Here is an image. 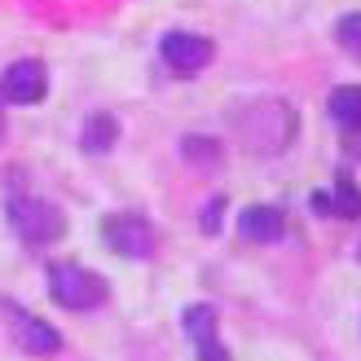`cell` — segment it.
<instances>
[{"mask_svg":"<svg viewBox=\"0 0 361 361\" xmlns=\"http://www.w3.org/2000/svg\"><path fill=\"white\" fill-rule=\"evenodd\" d=\"M0 313H5V322H9V335H13V344L23 348V353H31V357H53L62 348V335L49 326V322H40L35 313H27L18 300H0Z\"/></svg>","mask_w":361,"mask_h":361,"instance_id":"277c9868","label":"cell"},{"mask_svg":"<svg viewBox=\"0 0 361 361\" xmlns=\"http://www.w3.org/2000/svg\"><path fill=\"white\" fill-rule=\"evenodd\" d=\"M49 291L71 313H93V309H102V304L111 300V282L102 274H93V269L75 264V260H58L49 269Z\"/></svg>","mask_w":361,"mask_h":361,"instance_id":"3957f363","label":"cell"},{"mask_svg":"<svg viewBox=\"0 0 361 361\" xmlns=\"http://www.w3.org/2000/svg\"><path fill=\"white\" fill-rule=\"evenodd\" d=\"M221 216H225V198H212V203L203 207V221H198V225H203V233L221 229Z\"/></svg>","mask_w":361,"mask_h":361,"instance_id":"9a60e30c","label":"cell"},{"mask_svg":"<svg viewBox=\"0 0 361 361\" xmlns=\"http://www.w3.org/2000/svg\"><path fill=\"white\" fill-rule=\"evenodd\" d=\"M180 326L194 339L198 361H229V353L221 348V339H216V309L212 304H190L185 317H180Z\"/></svg>","mask_w":361,"mask_h":361,"instance_id":"ba28073f","label":"cell"},{"mask_svg":"<svg viewBox=\"0 0 361 361\" xmlns=\"http://www.w3.org/2000/svg\"><path fill=\"white\" fill-rule=\"evenodd\" d=\"M159 53H164L168 71H176V75H198V71L216 58V44L207 35H194V31H168Z\"/></svg>","mask_w":361,"mask_h":361,"instance_id":"8992f818","label":"cell"},{"mask_svg":"<svg viewBox=\"0 0 361 361\" xmlns=\"http://www.w3.org/2000/svg\"><path fill=\"white\" fill-rule=\"evenodd\" d=\"M326 111H331V119H335L344 133H361V84L335 88L331 102H326Z\"/></svg>","mask_w":361,"mask_h":361,"instance_id":"30bf717a","label":"cell"},{"mask_svg":"<svg viewBox=\"0 0 361 361\" xmlns=\"http://www.w3.org/2000/svg\"><path fill=\"white\" fill-rule=\"evenodd\" d=\"M238 229L247 243H278L286 233V216L278 207H247L238 216Z\"/></svg>","mask_w":361,"mask_h":361,"instance_id":"9c48e42d","label":"cell"},{"mask_svg":"<svg viewBox=\"0 0 361 361\" xmlns=\"http://www.w3.org/2000/svg\"><path fill=\"white\" fill-rule=\"evenodd\" d=\"M49 88V75H44V62L35 58H23L13 62L5 75H0V102H13V106H35Z\"/></svg>","mask_w":361,"mask_h":361,"instance_id":"52a82bcc","label":"cell"},{"mask_svg":"<svg viewBox=\"0 0 361 361\" xmlns=\"http://www.w3.org/2000/svg\"><path fill=\"white\" fill-rule=\"evenodd\" d=\"M233 123H238V137H243L247 150H256V154H282L286 146H291L300 119H295V111L286 102L264 97L256 106H247V111H238Z\"/></svg>","mask_w":361,"mask_h":361,"instance_id":"6da1fadb","label":"cell"},{"mask_svg":"<svg viewBox=\"0 0 361 361\" xmlns=\"http://www.w3.org/2000/svg\"><path fill=\"white\" fill-rule=\"evenodd\" d=\"M331 207H335V216H348V221L361 212V190L353 185V176H348V172H339L335 194H331Z\"/></svg>","mask_w":361,"mask_h":361,"instance_id":"7c38bea8","label":"cell"},{"mask_svg":"<svg viewBox=\"0 0 361 361\" xmlns=\"http://www.w3.org/2000/svg\"><path fill=\"white\" fill-rule=\"evenodd\" d=\"M309 207H313L317 216H326V212H335V207H331V194H322V190H317V194L309 198Z\"/></svg>","mask_w":361,"mask_h":361,"instance_id":"2e32d148","label":"cell"},{"mask_svg":"<svg viewBox=\"0 0 361 361\" xmlns=\"http://www.w3.org/2000/svg\"><path fill=\"white\" fill-rule=\"evenodd\" d=\"M180 150L190 159H198V164H216V159H221V146H216V141H203V137H185Z\"/></svg>","mask_w":361,"mask_h":361,"instance_id":"5bb4252c","label":"cell"},{"mask_svg":"<svg viewBox=\"0 0 361 361\" xmlns=\"http://www.w3.org/2000/svg\"><path fill=\"white\" fill-rule=\"evenodd\" d=\"M335 40L344 44L353 58H361V13H344V18H339V23H335Z\"/></svg>","mask_w":361,"mask_h":361,"instance_id":"4fadbf2b","label":"cell"},{"mask_svg":"<svg viewBox=\"0 0 361 361\" xmlns=\"http://www.w3.org/2000/svg\"><path fill=\"white\" fill-rule=\"evenodd\" d=\"M102 238L111 251H119V256L141 260V256L154 251V225L137 212H119V216H106L102 221Z\"/></svg>","mask_w":361,"mask_h":361,"instance_id":"5b68a950","label":"cell"},{"mask_svg":"<svg viewBox=\"0 0 361 361\" xmlns=\"http://www.w3.org/2000/svg\"><path fill=\"white\" fill-rule=\"evenodd\" d=\"M357 260H361V243H357Z\"/></svg>","mask_w":361,"mask_h":361,"instance_id":"ac0fdd59","label":"cell"},{"mask_svg":"<svg viewBox=\"0 0 361 361\" xmlns=\"http://www.w3.org/2000/svg\"><path fill=\"white\" fill-rule=\"evenodd\" d=\"M0 141H5V111H0Z\"/></svg>","mask_w":361,"mask_h":361,"instance_id":"e0dca14e","label":"cell"},{"mask_svg":"<svg viewBox=\"0 0 361 361\" xmlns=\"http://www.w3.org/2000/svg\"><path fill=\"white\" fill-rule=\"evenodd\" d=\"M119 141V119L115 115H88V123H84V133H80V146L88 150V154H106Z\"/></svg>","mask_w":361,"mask_h":361,"instance_id":"8fae6325","label":"cell"},{"mask_svg":"<svg viewBox=\"0 0 361 361\" xmlns=\"http://www.w3.org/2000/svg\"><path fill=\"white\" fill-rule=\"evenodd\" d=\"M5 221L27 247H49L66 233V216L58 203H49L40 194H9L5 198Z\"/></svg>","mask_w":361,"mask_h":361,"instance_id":"7a4b0ae2","label":"cell"}]
</instances>
